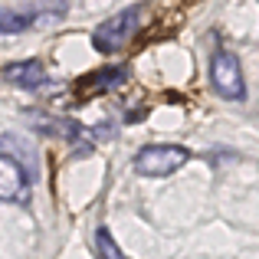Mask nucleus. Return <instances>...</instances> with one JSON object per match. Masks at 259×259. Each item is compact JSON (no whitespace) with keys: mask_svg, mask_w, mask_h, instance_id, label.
Returning <instances> with one entry per match:
<instances>
[{"mask_svg":"<svg viewBox=\"0 0 259 259\" xmlns=\"http://www.w3.org/2000/svg\"><path fill=\"white\" fill-rule=\"evenodd\" d=\"M141 17H145V7L135 4L128 10H118L115 17H108L99 30L92 33V46L99 53H118L128 46V39L141 30Z\"/></svg>","mask_w":259,"mask_h":259,"instance_id":"obj_1","label":"nucleus"},{"mask_svg":"<svg viewBox=\"0 0 259 259\" xmlns=\"http://www.w3.org/2000/svg\"><path fill=\"white\" fill-rule=\"evenodd\" d=\"M190 161V151L181 145H145L135 154V171L141 177H171Z\"/></svg>","mask_w":259,"mask_h":259,"instance_id":"obj_2","label":"nucleus"},{"mask_svg":"<svg viewBox=\"0 0 259 259\" xmlns=\"http://www.w3.org/2000/svg\"><path fill=\"white\" fill-rule=\"evenodd\" d=\"M4 79L10 85L17 89H26V92H33V89H43L50 82V76H46V66L39 63V59H23V63H10L4 66Z\"/></svg>","mask_w":259,"mask_h":259,"instance_id":"obj_5","label":"nucleus"},{"mask_svg":"<svg viewBox=\"0 0 259 259\" xmlns=\"http://www.w3.org/2000/svg\"><path fill=\"white\" fill-rule=\"evenodd\" d=\"M0 203H30L26 171L7 154H0Z\"/></svg>","mask_w":259,"mask_h":259,"instance_id":"obj_4","label":"nucleus"},{"mask_svg":"<svg viewBox=\"0 0 259 259\" xmlns=\"http://www.w3.org/2000/svg\"><path fill=\"white\" fill-rule=\"evenodd\" d=\"M210 82L213 89L230 102H243L246 99V82H243V66L230 50H217L210 59Z\"/></svg>","mask_w":259,"mask_h":259,"instance_id":"obj_3","label":"nucleus"},{"mask_svg":"<svg viewBox=\"0 0 259 259\" xmlns=\"http://www.w3.org/2000/svg\"><path fill=\"white\" fill-rule=\"evenodd\" d=\"M125 76H128L125 66H112V69H102V72H89V79L79 85V92H89V95H92V92H108V89L125 82Z\"/></svg>","mask_w":259,"mask_h":259,"instance_id":"obj_6","label":"nucleus"},{"mask_svg":"<svg viewBox=\"0 0 259 259\" xmlns=\"http://www.w3.org/2000/svg\"><path fill=\"white\" fill-rule=\"evenodd\" d=\"M33 23V17H20V13H0V33H23Z\"/></svg>","mask_w":259,"mask_h":259,"instance_id":"obj_8","label":"nucleus"},{"mask_svg":"<svg viewBox=\"0 0 259 259\" xmlns=\"http://www.w3.org/2000/svg\"><path fill=\"white\" fill-rule=\"evenodd\" d=\"M95 246H99V259H125V253L118 249V243L112 240V233L105 227L95 233Z\"/></svg>","mask_w":259,"mask_h":259,"instance_id":"obj_7","label":"nucleus"}]
</instances>
